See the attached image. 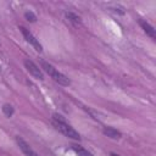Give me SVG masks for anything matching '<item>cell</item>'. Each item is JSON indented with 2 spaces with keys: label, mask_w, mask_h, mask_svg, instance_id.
<instances>
[{
  "label": "cell",
  "mask_w": 156,
  "mask_h": 156,
  "mask_svg": "<svg viewBox=\"0 0 156 156\" xmlns=\"http://www.w3.org/2000/svg\"><path fill=\"white\" fill-rule=\"evenodd\" d=\"M72 149L73 151L78 155V156H93V154L90 151H88L87 149H84L83 146L80 145H72Z\"/></svg>",
  "instance_id": "8"
},
{
  "label": "cell",
  "mask_w": 156,
  "mask_h": 156,
  "mask_svg": "<svg viewBox=\"0 0 156 156\" xmlns=\"http://www.w3.org/2000/svg\"><path fill=\"white\" fill-rule=\"evenodd\" d=\"M66 18H67L72 24H74V26H79V24L82 23L80 17L77 16L76 13H73V12H66Z\"/></svg>",
  "instance_id": "9"
},
{
  "label": "cell",
  "mask_w": 156,
  "mask_h": 156,
  "mask_svg": "<svg viewBox=\"0 0 156 156\" xmlns=\"http://www.w3.org/2000/svg\"><path fill=\"white\" fill-rule=\"evenodd\" d=\"M52 124H54L55 128H56L57 130H60L65 136L71 138V139H76V140H79V139H80L79 133H78L72 126H69L67 122H65V119H63L60 115H54V117H52Z\"/></svg>",
  "instance_id": "1"
},
{
  "label": "cell",
  "mask_w": 156,
  "mask_h": 156,
  "mask_svg": "<svg viewBox=\"0 0 156 156\" xmlns=\"http://www.w3.org/2000/svg\"><path fill=\"white\" fill-rule=\"evenodd\" d=\"M110 156H119V155H117V154H113V152H112V154H111Z\"/></svg>",
  "instance_id": "12"
},
{
  "label": "cell",
  "mask_w": 156,
  "mask_h": 156,
  "mask_svg": "<svg viewBox=\"0 0 156 156\" xmlns=\"http://www.w3.org/2000/svg\"><path fill=\"white\" fill-rule=\"evenodd\" d=\"M139 24H140V27L144 29V32L151 38V39H155L156 38V33H155V28L151 26V24H149L146 21H144V20H139Z\"/></svg>",
  "instance_id": "7"
},
{
  "label": "cell",
  "mask_w": 156,
  "mask_h": 156,
  "mask_svg": "<svg viewBox=\"0 0 156 156\" xmlns=\"http://www.w3.org/2000/svg\"><path fill=\"white\" fill-rule=\"evenodd\" d=\"M102 133L106 136L111 138V139H121V136H122V133L119 130L115 129L113 127H108V126H106V127L102 128Z\"/></svg>",
  "instance_id": "6"
},
{
  "label": "cell",
  "mask_w": 156,
  "mask_h": 156,
  "mask_svg": "<svg viewBox=\"0 0 156 156\" xmlns=\"http://www.w3.org/2000/svg\"><path fill=\"white\" fill-rule=\"evenodd\" d=\"M2 112L5 113L6 117H11L13 115V107L10 105V104H5L2 106Z\"/></svg>",
  "instance_id": "10"
},
{
  "label": "cell",
  "mask_w": 156,
  "mask_h": 156,
  "mask_svg": "<svg viewBox=\"0 0 156 156\" xmlns=\"http://www.w3.org/2000/svg\"><path fill=\"white\" fill-rule=\"evenodd\" d=\"M16 143H17L18 147L21 149V151H22L26 156H39V155L32 149V146H30L24 139H22L21 136H16Z\"/></svg>",
  "instance_id": "5"
},
{
  "label": "cell",
  "mask_w": 156,
  "mask_h": 156,
  "mask_svg": "<svg viewBox=\"0 0 156 156\" xmlns=\"http://www.w3.org/2000/svg\"><path fill=\"white\" fill-rule=\"evenodd\" d=\"M20 30H21L23 38L26 39V41L29 43V44L34 48L35 51H38V52H41V51H43V46H41V44H40L39 40L32 34V32H30L29 29H27V28L23 27V26H20Z\"/></svg>",
  "instance_id": "3"
},
{
  "label": "cell",
  "mask_w": 156,
  "mask_h": 156,
  "mask_svg": "<svg viewBox=\"0 0 156 156\" xmlns=\"http://www.w3.org/2000/svg\"><path fill=\"white\" fill-rule=\"evenodd\" d=\"M24 67H26V69H27V72L33 77V78H35V79H39V80H43L44 79V74H43V71L32 61V60H29V58H26L24 60Z\"/></svg>",
  "instance_id": "4"
},
{
  "label": "cell",
  "mask_w": 156,
  "mask_h": 156,
  "mask_svg": "<svg viewBox=\"0 0 156 156\" xmlns=\"http://www.w3.org/2000/svg\"><path fill=\"white\" fill-rule=\"evenodd\" d=\"M24 17H26V20L29 21V22H35V21H37V16H35L32 11H27V12L24 13Z\"/></svg>",
  "instance_id": "11"
},
{
  "label": "cell",
  "mask_w": 156,
  "mask_h": 156,
  "mask_svg": "<svg viewBox=\"0 0 156 156\" xmlns=\"http://www.w3.org/2000/svg\"><path fill=\"white\" fill-rule=\"evenodd\" d=\"M40 66H41V68L56 82V83H58L60 85H62V87H68L69 84H71V80H69V78L67 77V76H65L63 73H61L60 71H57L52 65H50L49 62H46V61H44V60H40Z\"/></svg>",
  "instance_id": "2"
}]
</instances>
